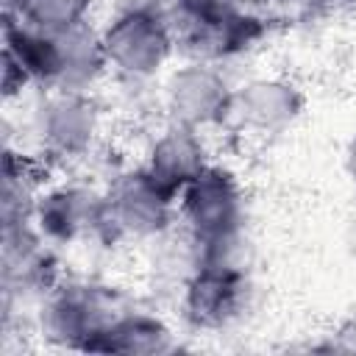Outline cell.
I'll list each match as a JSON object with an SVG mask.
<instances>
[{
	"label": "cell",
	"mask_w": 356,
	"mask_h": 356,
	"mask_svg": "<svg viewBox=\"0 0 356 356\" xmlns=\"http://www.w3.org/2000/svg\"><path fill=\"white\" fill-rule=\"evenodd\" d=\"M178 225L200 245L203 261H245L248 189L242 175L214 159L178 192Z\"/></svg>",
	"instance_id": "7a4b0ae2"
},
{
	"label": "cell",
	"mask_w": 356,
	"mask_h": 356,
	"mask_svg": "<svg viewBox=\"0 0 356 356\" xmlns=\"http://www.w3.org/2000/svg\"><path fill=\"white\" fill-rule=\"evenodd\" d=\"M253 6H256V0H175L172 8L167 11V17L175 28V25H186V22L228 17V14L253 8Z\"/></svg>",
	"instance_id": "2e32d148"
},
{
	"label": "cell",
	"mask_w": 356,
	"mask_h": 356,
	"mask_svg": "<svg viewBox=\"0 0 356 356\" xmlns=\"http://www.w3.org/2000/svg\"><path fill=\"white\" fill-rule=\"evenodd\" d=\"M106 103L92 92L44 89L28 97V111L19 125L17 147L44 159L53 170L86 167L106 145Z\"/></svg>",
	"instance_id": "6da1fadb"
},
{
	"label": "cell",
	"mask_w": 356,
	"mask_h": 356,
	"mask_svg": "<svg viewBox=\"0 0 356 356\" xmlns=\"http://www.w3.org/2000/svg\"><path fill=\"white\" fill-rule=\"evenodd\" d=\"M270 28L273 19L259 6L217 19L175 25L178 58L206 61L231 70L234 64L250 58L256 50L264 47Z\"/></svg>",
	"instance_id": "30bf717a"
},
{
	"label": "cell",
	"mask_w": 356,
	"mask_h": 356,
	"mask_svg": "<svg viewBox=\"0 0 356 356\" xmlns=\"http://www.w3.org/2000/svg\"><path fill=\"white\" fill-rule=\"evenodd\" d=\"M303 92L286 75H248L234 83L222 131L242 139L267 142L286 134L303 114Z\"/></svg>",
	"instance_id": "9c48e42d"
},
{
	"label": "cell",
	"mask_w": 356,
	"mask_h": 356,
	"mask_svg": "<svg viewBox=\"0 0 356 356\" xmlns=\"http://www.w3.org/2000/svg\"><path fill=\"white\" fill-rule=\"evenodd\" d=\"M3 56L17 61L31 78L36 92L56 89L61 78V47L58 33L31 28L19 19L3 17Z\"/></svg>",
	"instance_id": "5bb4252c"
},
{
	"label": "cell",
	"mask_w": 356,
	"mask_h": 356,
	"mask_svg": "<svg viewBox=\"0 0 356 356\" xmlns=\"http://www.w3.org/2000/svg\"><path fill=\"white\" fill-rule=\"evenodd\" d=\"M33 228L56 248L117 250L106 231V195L95 178H53L31 214Z\"/></svg>",
	"instance_id": "5b68a950"
},
{
	"label": "cell",
	"mask_w": 356,
	"mask_h": 356,
	"mask_svg": "<svg viewBox=\"0 0 356 356\" xmlns=\"http://www.w3.org/2000/svg\"><path fill=\"white\" fill-rule=\"evenodd\" d=\"M345 170H348V178L353 181V186H356V134L350 136L348 150H345Z\"/></svg>",
	"instance_id": "ac0fdd59"
},
{
	"label": "cell",
	"mask_w": 356,
	"mask_h": 356,
	"mask_svg": "<svg viewBox=\"0 0 356 356\" xmlns=\"http://www.w3.org/2000/svg\"><path fill=\"white\" fill-rule=\"evenodd\" d=\"M211 161L214 156L209 147V134L170 120H159V125L147 134L142 150V167L172 195H178Z\"/></svg>",
	"instance_id": "8fae6325"
},
{
	"label": "cell",
	"mask_w": 356,
	"mask_h": 356,
	"mask_svg": "<svg viewBox=\"0 0 356 356\" xmlns=\"http://www.w3.org/2000/svg\"><path fill=\"white\" fill-rule=\"evenodd\" d=\"M331 342L325 345L328 350H342V353H356V306H350L331 328Z\"/></svg>",
	"instance_id": "e0dca14e"
},
{
	"label": "cell",
	"mask_w": 356,
	"mask_h": 356,
	"mask_svg": "<svg viewBox=\"0 0 356 356\" xmlns=\"http://www.w3.org/2000/svg\"><path fill=\"white\" fill-rule=\"evenodd\" d=\"M178 337L172 325L153 309L128 306L92 345L89 353H172Z\"/></svg>",
	"instance_id": "4fadbf2b"
},
{
	"label": "cell",
	"mask_w": 356,
	"mask_h": 356,
	"mask_svg": "<svg viewBox=\"0 0 356 356\" xmlns=\"http://www.w3.org/2000/svg\"><path fill=\"white\" fill-rule=\"evenodd\" d=\"M106 231L117 248L147 245L178 225V195L159 184L145 167L125 164L103 184Z\"/></svg>",
	"instance_id": "8992f818"
},
{
	"label": "cell",
	"mask_w": 356,
	"mask_h": 356,
	"mask_svg": "<svg viewBox=\"0 0 356 356\" xmlns=\"http://www.w3.org/2000/svg\"><path fill=\"white\" fill-rule=\"evenodd\" d=\"M234 83L236 78L225 67L181 58V64H172L159 81L161 117L203 134L222 131Z\"/></svg>",
	"instance_id": "ba28073f"
},
{
	"label": "cell",
	"mask_w": 356,
	"mask_h": 356,
	"mask_svg": "<svg viewBox=\"0 0 356 356\" xmlns=\"http://www.w3.org/2000/svg\"><path fill=\"white\" fill-rule=\"evenodd\" d=\"M58 47H61V78L56 89L100 95L111 78L108 58L100 42V25L89 19L67 31H58Z\"/></svg>",
	"instance_id": "7c38bea8"
},
{
	"label": "cell",
	"mask_w": 356,
	"mask_h": 356,
	"mask_svg": "<svg viewBox=\"0 0 356 356\" xmlns=\"http://www.w3.org/2000/svg\"><path fill=\"white\" fill-rule=\"evenodd\" d=\"M348 248H350V253H353V259H356V222H353L350 231H348Z\"/></svg>",
	"instance_id": "d6986e66"
},
{
	"label": "cell",
	"mask_w": 356,
	"mask_h": 356,
	"mask_svg": "<svg viewBox=\"0 0 356 356\" xmlns=\"http://www.w3.org/2000/svg\"><path fill=\"white\" fill-rule=\"evenodd\" d=\"M97 25L111 78L159 83L178 58L170 17L142 0H120Z\"/></svg>",
	"instance_id": "277c9868"
},
{
	"label": "cell",
	"mask_w": 356,
	"mask_h": 356,
	"mask_svg": "<svg viewBox=\"0 0 356 356\" xmlns=\"http://www.w3.org/2000/svg\"><path fill=\"white\" fill-rule=\"evenodd\" d=\"M253 298L248 261H203L181 286L175 306L195 334H220L239 323Z\"/></svg>",
	"instance_id": "52a82bcc"
},
{
	"label": "cell",
	"mask_w": 356,
	"mask_h": 356,
	"mask_svg": "<svg viewBox=\"0 0 356 356\" xmlns=\"http://www.w3.org/2000/svg\"><path fill=\"white\" fill-rule=\"evenodd\" d=\"M95 8L97 0H3V17L50 33L89 22Z\"/></svg>",
	"instance_id": "9a60e30c"
},
{
	"label": "cell",
	"mask_w": 356,
	"mask_h": 356,
	"mask_svg": "<svg viewBox=\"0 0 356 356\" xmlns=\"http://www.w3.org/2000/svg\"><path fill=\"white\" fill-rule=\"evenodd\" d=\"M128 306H134V300L122 292V286L97 275L64 273V278L36 306L31 323L44 345L89 353L95 339Z\"/></svg>",
	"instance_id": "3957f363"
}]
</instances>
